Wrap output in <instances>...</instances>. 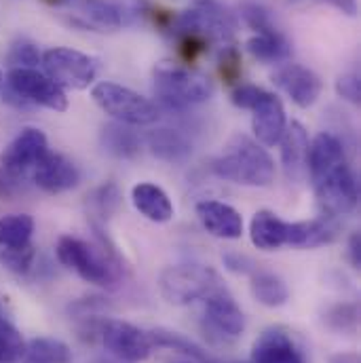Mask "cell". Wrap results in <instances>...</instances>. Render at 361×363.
Segmentation results:
<instances>
[{
    "instance_id": "9",
    "label": "cell",
    "mask_w": 361,
    "mask_h": 363,
    "mask_svg": "<svg viewBox=\"0 0 361 363\" xmlns=\"http://www.w3.org/2000/svg\"><path fill=\"white\" fill-rule=\"evenodd\" d=\"M315 192H317L319 207L328 218L351 213L360 201V184L347 161L334 167L332 172H328L317 182Z\"/></svg>"
},
{
    "instance_id": "27",
    "label": "cell",
    "mask_w": 361,
    "mask_h": 363,
    "mask_svg": "<svg viewBox=\"0 0 361 363\" xmlns=\"http://www.w3.org/2000/svg\"><path fill=\"white\" fill-rule=\"evenodd\" d=\"M248 51L262 64H279L291 55V45L281 32L256 34L248 40Z\"/></svg>"
},
{
    "instance_id": "32",
    "label": "cell",
    "mask_w": 361,
    "mask_h": 363,
    "mask_svg": "<svg viewBox=\"0 0 361 363\" xmlns=\"http://www.w3.org/2000/svg\"><path fill=\"white\" fill-rule=\"evenodd\" d=\"M241 17L243 21L256 32V34H272V32H279L272 23L271 15L265 6L256 4V2H245L241 6Z\"/></svg>"
},
{
    "instance_id": "41",
    "label": "cell",
    "mask_w": 361,
    "mask_h": 363,
    "mask_svg": "<svg viewBox=\"0 0 361 363\" xmlns=\"http://www.w3.org/2000/svg\"><path fill=\"white\" fill-rule=\"evenodd\" d=\"M332 363H360V359L355 355H338L332 359Z\"/></svg>"
},
{
    "instance_id": "28",
    "label": "cell",
    "mask_w": 361,
    "mask_h": 363,
    "mask_svg": "<svg viewBox=\"0 0 361 363\" xmlns=\"http://www.w3.org/2000/svg\"><path fill=\"white\" fill-rule=\"evenodd\" d=\"M23 359L28 363H72V351L60 338H32L26 345Z\"/></svg>"
},
{
    "instance_id": "8",
    "label": "cell",
    "mask_w": 361,
    "mask_h": 363,
    "mask_svg": "<svg viewBox=\"0 0 361 363\" xmlns=\"http://www.w3.org/2000/svg\"><path fill=\"white\" fill-rule=\"evenodd\" d=\"M45 74L62 89L83 91L95 83L99 62L83 51L70 47H53L43 53Z\"/></svg>"
},
{
    "instance_id": "29",
    "label": "cell",
    "mask_w": 361,
    "mask_h": 363,
    "mask_svg": "<svg viewBox=\"0 0 361 363\" xmlns=\"http://www.w3.org/2000/svg\"><path fill=\"white\" fill-rule=\"evenodd\" d=\"M26 353V340L21 338L19 330L0 317V363H15Z\"/></svg>"
},
{
    "instance_id": "17",
    "label": "cell",
    "mask_w": 361,
    "mask_h": 363,
    "mask_svg": "<svg viewBox=\"0 0 361 363\" xmlns=\"http://www.w3.org/2000/svg\"><path fill=\"white\" fill-rule=\"evenodd\" d=\"M194 211H196L199 222L203 224V228L209 235H213L218 239H231V241L241 239L243 218L233 205L216 201V199H205V201L196 203Z\"/></svg>"
},
{
    "instance_id": "3",
    "label": "cell",
    "mask_w": 361,
    "mask_h": 363,
    "mask_svg": "<svg viewBox=\"0 0 361 363\" xmlns=\"http://www.w3.org/2000/svg\"><path fill=\"white\" fill-rule=\"evenodd\" d=\"M4 99L17 108L43 106L53 112L68 110L66 91L36 68H11L4 81Z\"/></svg>"
},
{
    "instance_id": "20",
    "label": "cell",
    "mask_w": 361,
    "mask_h": 363,
    "mask_svg": "<svg viewBox=\"0 0 361 363\" xmlns=\"http://www.w3.org/2000/svg\"><path fill=\"white\" fill-rule=\"evenodd\" d=\"M250 239L262 252L289 247V222L281 220L271 209H260L250 222Z\"/></svg>"
},
{
    "instance_id": "7",
    "label": "cell",
    "mask_w": 361,
    "mask_h": 363,
    "mask_svg": "<svg viewBox=\"0 0 361 363\" xmlns=\"http://www.w3.org/2000/svg\"><path fill=\"white\" fill-rule=\"evenodd\" d=\"M55 254L68 271H74L87 283L112 287L118 281V267H114V262L106 254L97 252V247L79 237H60Z\"/></svg>"
},
{
    "instance_id": "21",
    "label": "cell",
    "mask_w": 361,
    "mask_h": 363,
    "mask_svg": "<svg viewBox=\"0 0 361 363\" xmlns=\"http://www.w3.org/2000/svg\"><path fill=\"white\" fill-rule=\"evenodd\" d=\"M131 203L146 220L157 222V224H165L174 220V213H176L170 194L152 182L135 184L131 188Z\"/></svg>"
},
{
    "instance_id": "35",
    "label": "cell",
    "mask_w": 361,
    "mask_h": 363,
    "mask_svg": "<svg viewBox=\"0 0 361 363\" xmlns=\"http://www.w3.org/2000/svg\"><path fill=\"white\" fill-rule=\"evenodd\" d=\"M328 323L334 330H347V328H355L357 323V308L351 304H343V306H334L328 313Z\"/></svg>"
},
{
    "instance_id": "11",
    "label": "cell",
    "mask_w": 361,
    "mask_h": 363,
    "mask_svg": "<svg viewBox=\"0 0 361 363\" xmlns=\"http://www.w3.org/2000/svg\"><path fill=\"white\" fill-rule=\"evenodd\" d=\"M47 152L49 142L45 131H40L38 127H23L15 135V140L0 152V167L13 176L26 178Z\"/></svg>"
},
{
    "instance_id": "15",
    "label": "cell",
    "mask_w": 361,
    "mask_h": 363,
    "mask_svg": "<svg viewBox=\"0 0 361 363\" xmlns=\"http://www.w3.org/2000/svg\"><path fill=\"white\" fill-rule=\"evenodd\" d=\"M203 302H205V319L216 332L228 338H237L243 334L245 315L224 285L213 289Z\"/></svg>"
},
{
    "instance_id": "16",
    "label": "cell",
    "mask_w": 361,
    "mask_h": 363,
    "mask_svg": "<svg viewBox=\"0 0 361 363\" xmlns=\"http://www.w3.org/2000/svg\"><path fill=\"white\" fill-rule=\"evenodd\" d=\"M287 118H285V108L283 101L267 91L260 101L252 108V129L256 135V142L262 144L265 148H272L279 144L283 131H285Z\"/></svg>"
},
{
    "instance_id": "23",
    "label": "cell",
    "mask_w": 361,
    "mask_h": 363,
    "mask_svg": "<svg viewBox=\"0 0 361 363\" xmlns=\"http://www.w3.org/2000/svg\"><path fill=\"white\" fill-rule=\"evenodd\" d=\"M146 146L157 159H161L165 163H184L192 155L190 140L184 133L170 129V127L152 129L146 135Z\"/></svg>"
},
{
    "instance_id": "38",
    "label": "cell",
    "mask_w": 361,
    "mask_h": 363,
    "mask_svg": "<svg viewBox=\"0 0 361 363\" xmlns=\"http://www.w3.org/2000/svg\"><path fill=\"white\" fill-rule=\"evenodd\" d=\"M224 262H226V267H228L231 271H235V272H243V274H248V272L254 271L252 260H250V258H245V256H239V254H228V256H224Z\"/></svg>"
},
{
    "instance_id": "36",
    "label": "cell",
    "mask_w": 361,
    "mask_h": 363,
    "mask_svg": "<svg viewBox=\"0 0 361 363\" xmlns=\"http://www.w3.org/2000/svg\"><path fill=\"white\" fill-rule=\"evenodd\" d=\"M336 93H338L343 99H347V101H351V104L360 106V101H361L360 74H355V72L343 74V77L336 81Z\"/></svg>"
},
{
    "instance_id": "13",
    "label": "cell",
    "mask_w": 361,
    "mask_h": 363,
    "mask_svg": "<svg viewBox=\"0 0 361 363\" xmlns=\"http://www.w3.org/2000/svg\"><path fill=\"white\" fill-rule=\"evenodd\" d=\"M250 363H309L296 338L279 325L267 328L252 347Z\"/></svg>"
},
{
    "instance_id": "14",
    "label": "cell",
    "mask_w": 361,
    "mask_h": 363,
    "mask_svg": "<svg viewBox=\"0 0 361 363\" xmlns=\"http://www.w3.org/2000/svg\"><path fill=\"white\" fill-rule=\"evenodd\" d=\"M32 182L49 194H60L79 186L81 172L68 157L49 150L32 169Z\"/></svg>"
},
{
    "instance_id": "25",
    "label": "cell",
    "mask_w": 361,
    "mask_h": 363,
    "mask_svg": "<svg viewBox=\"0 0 361 363\" xmlns=\"http://www.w3.org/2000/svg\"><path fill=\"white\" fill-rule=\"evenodd\" d=\"M34 220L28 213H11L0 218V250H21L32 245Z\"/></svg>"
},
{
    "instance_id": "1",
    "label": "cell",
    "mask_w": 361,
    "mask_h": 363,
    "mask_svg": "<svg viewBox=\"0 0 361 363\" xmlns=\"http://www.w3.org/2000/svg\"><path fill=\"white\" fill-rule=\"evenodd\" d=\"M211 172L233 184L267 188L274 180V161L269 150L254 138L237 133L228 140L224 152L213 161Z\"/></svg>"
},
{
    "instance_id": "2",
    "label": "cell",
    "mask_w": 361,
    "mask_h": 363,
    "mask_svg": "<svg viewBox=\"0 0 361 363\" xmlns=\"http://www.w3.org/2000/svg\"><path fill=\"white\" fill-rule=\"evenodd\" d=\"M152 83L159 101L170 110L203 104L213 95V83L207 74L176 62L157 64L152 70Z\"/></svg>"
},
{
    "instance_id": "10",
    "label": "cell",
    "mask_w": 361,
    "mask_h": 363,
    "mask_svg": "<svg viewBox=\"0 0 361 363\" xmlns=\"http://www.w3.org/2000/svg\"><path fill=\"white\" fill-rule=\"evenodd\" d=\"M99 336L106 351L127 363L146 362L155 347L148 332L121 319H106L99 328Z\"/></svg>"
},
{
    "instance_id": "37",
    "label": "cell",
    "mask_w": 361,
    "mask_h": 363,
    "mask_svg": "<svg viewBox=\"0 0 361 363\" xmlns=\"http://www.w3.org/2000/svg\"><path fill=\"white\" fill-rule=\"evenodd\" d=\"M21 182H23V178L13 176V174H9L6 169L0 167V199H13L19 192Z\"/></svg>"
},
{
    "instance_id": "42",
    "label": "cell",
    "mask_w": 361,
    "mask_h": 363,
    "mask_svg": "<svg viewBox=\"0 0 361 363\" xmlns=\"http://www.w3.org/2000/svg\"><path fill=\"white\" fill-rule=\"evenodd\" d=\"M2 85H4V79H2V72H0V91H2Z\"/></svg>"
},
{
    "instance_id": "19",
    "label": "cell",
    "mask_w": 361,
    "mask_h": 363,
    "mask_svg": "<svg viewBox=\"0 0 361 363\" xmlns=\"http://www.w3.org/2000/svg\"><path fill=\"white\" fill-rule=\"evenodd\" d=\"M345 146L343 142L328 131L317 133L311 142H309V152H306V172L311 174L313 184L321 180L328 172H332L334 167H338L340 163H345Z\"/></svg>"
},
{
    "instance_id": "4",
    "label": "cell",
    "mask_w": 361,
    "mask_h": 363,
    "mask_svg": "<svg viewBox=\"0 0 361 363\" xmlns=\"http://www.w3.org/2000/svg\"><path fill=\"white\" fill-rule=\"evenodd\" d=\"M196 34L205 38L209 45L228 47L235 40L237 32V19L235 15L222 6L216 0H196V4L188 11H182L176 15V23L172 34Z\"/></svg>"
},
{
    "instance_id": "33",
    "label": "cell",
    "mask_w": 361,
    "mask_h": 363,
    "mask_svg": "<svg viewBox=\"0 0 361 363\" xmlns=\"http://www.w3.org/2000/svg\"><path fill=\"white\" fill-rule=\"evenodd\" d=\"M220 77L224 79L226 85H239L241 79V55L235 45L222 47L220 55Z\"/></svg>"
},
{
    "instance_id": "12",
    "label": "cell",
    "mask_w": 361,
    "mask_h": 363,
    "mask_svg": "<svg viewBox=\"0 0 361 363\" xmlns=\"http://www.w3.org/2000/svg\"><path fill=\"white\" fill-rule=\"evenodd\" d=\"M271 81L272 85L283 91L298 108H311L323 91L321 79L311 68H304L300 64L281 66L279 70H274Z\"/></svg>"
},
{
    "instance_id": "39",
    "label": "cell",
    "mask_w": 361,
    "mask_h": 363,
    "mask_svg": "<svg viewBox=\"0 0 361 363\" xmlns=\"http://www.w3.org/2000/svg\"><path fill=\"white\" fill-rule=\"evenodd\" d=\"M349 258H351V264L353 269H360L361 267V237L357 233L351 235L349 239Z\"/></svg>"
},
{
    "instance_id": "18",
    "label": "cell",
    "mask_w": 361,
    "mask_h": 363,
    "mask_svg": "<svg viewBox=\"0 0 361 363\" xmlns=\"http://www.w3.org/2000/svg\"><path fill=\"white\" fill-rule=\"evenodd\" d=\"M64 4L72 9L70 21L83 30L114 32L123 26L121 9L108 0H66Z\"/></svg>"
},
{
    "instance_id": "24",
    "label": "cell",
    "mask_w": 361,
    "mask_h": 363,
    "mask_svg": "<svg viewBox=\"0 0 361 363\" xmlns=\"http://www.w3.org/2000/svg\"><path fill=\"white\" fill-rule=\"evenodd\" d=\"M99 142L101 148L116 159H133L142 148V138L138 135V131H133L131 125H123L116 121L108 123L101 129Z\"/></svg>"
},
{
    "instance_id": "31",
    "label": "cell",
    "mask_w": 361,
    "mask_h": 363,
    "mask_svg": "<svg viewBox=\"0 0 361 363\" xmlns=\"http://www.w3.org/2000/svg\"><path fill=\"white\" fill-rule=\"evenodd\" d=\"M34 258H36L34 245L21 250H0V264L15 274H28L34 264Z\"/></svg>"
},
{
    "instance_id": "26",
    "label": "cell",
    "mask_w": 361,
    "mask_h": 363,
    "mask_svg": "<svg viewBox=\"0 0 361 363\" xmlns=\"http://www.w3.org/2000/svg\"><path fill=\"white\" fill-rule=\"evenodd\" d=\"M252 294L254 298L269 306V308H277V306H283L287 300H289V289L285 285V281L269 271H258L252 274Z\"/></svg>"
},
{
    "instance_id": "6",
    "label": "cell",
    "mask_w": 361,
    "mask_h": 363,
    "mask_svg": "<svg viewBox=\"0 0 361 363\" xmlns=\"http://www.w3.org/2000/svg\"><path fill=\"white\" fill-rule=\"evenodd\" d=\"M218 287H222L220 274L211 267H203V264L167 267L159 274L161 296L176 306H186L196 300H205Z\"/></svg>"
},
{
    "instance_id": "5",
    "label": "cell",
    "mask_w": 361,
    "mask_h": 363,
    "mask_svg": "<svg viewBox=\"0 0 361 363\" xmlns=\"http://www.w3.org/2000/svg\"><path fill=\"white\" fill-rule=\"evenodd\" d=\"M91 97L101 108V112H106L108 116H112L116 123L123 125L144 127L157 123L161 116L159 108L148 97L118 83H110V81L97 83L91 89Z\"/></svg>"
},
{
    "instance_id": "30",
    "label": "cell",
    "mask_w": 361,
    "mask_h": 363,
    "mask_svg": "<svg viewBox=\"0 0 361 363\" xmlns=\"http://www.w3.org/2000/svg\"><path fill=\"white\" fill-rule=\"evenodd\" d=\"M40 62H43V53L30 40H17L6 55V64L11 68H36Z\"/></svg>"
},
{
    "instance_id": "22",
    "label": "cell",
    "mask_w": 361,
    "mask_h": 363,
    "mask_svg": "<svg viewBox=\"0 0 361 363\" xmlns=\"http://www.w3.org/2000/svg\"><path fill=\"white\" fill-rule=\"evenodd\" d=\"M281 163L287 178H300L306 172V152H309V133L302 123L291 121L285 125V131L279 140Z\"/></svg>"
},
{
    "instance_id": "40",
    "label": "cell",
    "mask_w": 361,
    "mask_h": 363,
    "mask_svg": "<svg viewBox=\"0 0 361 363\" xmlns=\"http://www.w3.org/2000/svg\"><path fill=\"white\" fill-rule=\"evenodd\" d=\"M328 4H332L334 9H338L340 13L349 15V17H355L357 15V2L355 0H323Z\"/></svg>"
},
{
    "instance_id": "34",
    "label": "cell",
    "mask_w": 361,
    "mask_h": 363,
    "mask_svg": "<svg viewBox=\"0 0 361 363\" xmlns=\"http://www.w3.org/2000/svg\"><path fill=\"white\" fill-rule=\"evenodd\" d=\"M265 93H267V91L262 89V87L239 83V85H235V89L231 93V99H233V104H235L237 108L252 110V108L260 101V97H262Z\"/></svg>"
}]
</instances>
